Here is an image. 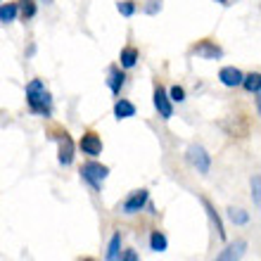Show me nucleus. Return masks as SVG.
I'll return each instance as SVG.
<instances>
[{
	"mask_svg": "<svg viewBox=\"0 0 261 261\" xmlns=\"http://www.w3.org/2000/svg\"><path fill=\"white\" fill-rule=\"evenodd\" d=\"M27 102L36 114H43V117L50 114V107H53V105H50V93L45 90L41 79H34V81L27 86Z\"/></svg>",
	"mask_w": 261,
	"mask_h": 261,
	"instance_id": "1",
	"label": "nucleus"
},
{
	"mask_svg": "<svg viewBox=\"0 0 261 261\" xmlns=\"http://www.w3.org/2000/svg\"><path fill=\"white\" fill-rule=\"evenodd\" d=\"M81 176H83V180H88L95 190H100L102 180L110 176V169H107V166H102V164H97V162H88V164L81 169Z\"/></svg>",
	"mask_w": 261,
	"mask_h": 261,
	"instance_id": "2",
	"label": "nucleus"
},
{
	"mask_svg": "<svg viewBox=\"0 0 261 261\" xmlns=\"http://www.w3.org/2000/svg\"><path fill=\"white\" fill-rule=\"evenodd\" d=\"M188 162H190L199 173H209V169H212V157H209V152H206L202 145H190V147H188Z\"/></svg>",
	"mask_w": 261,
	"mask_h": 261,
	"instance_id": "3",
	"label": "nucleus"
},
{
	"mask_svg": "<svg viewBox=\"0 0 261 261\" xmlns=\"http://www.w3.org/2000/svg\"><path fill=\"white\" fill-rule=\"evenodd\" d=\"M79 147H81L83 154H88V157H97L100 152H102V140H100V136L97 133H93V130H86L81 136V143H79Z\"/></svg>",
	"mask_w": 261,
	"mask_h": 261,
	"instance_id": "4",
	"label": "nucleus"
},
{
	"mask_svg": "<svg viewBox=\"0 0 261 261\" xmlns=\"http://www.w3.org/2000/svg\"><path fill=\"white\" fill-rule=\"evenodd\" d=\"M147 199H150V193H147V190H136V193L130 195V197L124 199V204H121V212L128 214V216H130V214H138L145 204H147Z\"/></svg>",
	"mask_w": 261,
	"mask_h": 261,
	"instance_id": "5",
	"label": "nucleus"
},
{
	"mask_svg": "<svg viewBox=\"0 0 261 261\" xmlns=\"http://www.w3.org/2000/svg\"><path fill=\"white\" fill-rule=\"evenodd\" d=\"M245 252H247V242L235 240V242H230V245H228V247L223 249L214 261H240L242 256H245Z\"/></svg>",
	"mask_w": 261,
	"mask_h": 261,
	"instance_id": "6",
	"label": "nucleus"
},
{
	"mask_svg": "<svg viewBox=\"0 0 261 261\" xmlns=\"http://www.w3.org/2000/svg\"><path fill=\"white\" fill-rule=\"evenodd\" d=\"M57 145H60V164L69 166L74 162V140L69 138V133H60L57 136Z\"/></svg>",
	"mask_w": 261,
	"mask_h": 261,
	"instance_id": "7",
	"label": "nucleus"
},
{
	"mask_svg": "<svg viewBox=\"0 0 261 261\" xmlns=\"http://www.w3.org/2000/svg\"><path fill=\"white\" fill-rule=\"evenodd\" d=\"M154 107H157L162 119L173 117V105H171V100H169V95H166V90L162 88V86H157V90H154Z\"/></svg>",
	"mask_w": 261,
	"mask_h": 261,
	"instance_id": "8",
	"label": "nucleus"
},
{
	"mask_svg": "<svg viewBox=\"0 0 261 261\" xmlns=\"http://www.w3.org/2000/svg\"><path fill=\"white\" fill-rule=\"evenodd\" d=\"M219 79L223 86H228V88H235V86H240L242 83V71L235 67H223L219 71Z\"/></svg>",
	"mask_w": 261,
	"mask_h": 261,
	"instance_id": "9",
	"label": "nucleus"
},
{
	"mask_svg": "<svg viewBox=\"0 0 261 261\" xmlns=\"http://www.w3.org/2000/svg\"><path fill=\"white\" fill-rule=\"evenodd\" d=\"M195 53H197V55H202L204 60H216V57L223 55V50H221L219 45H214L212 41H202L199 45H195Z\"/></svg>",
	"mask_w": 261,
	"mask_h": 261,
	"instance_id": "10",
	"label": "nucleus"
},
{
	"mask_svg": "<svg viewBox=\"0 0 261 261\" xmlns=\"http://www.w3.org/2000/svg\"><path fill=\"white\" fill-rule=\"evenodd\" d=\"M202 204H204V209H206V214H209V219H212V223H214V228H216V233H219V238L221 240H226V230H223V221H221V216L216 214V209H214V204L209 202V199H202Z\"/></svg>",
	"mask_w": 261,
	"mask_h": 261,
	"instance_id": "11",
	"label": "nucleus"
},
{
	"mask_svg": "<svg viewBox=\"0 0 261 261\" xmlns=\"http://www.w3.org/2000/svg\"><path fill=\"white\" fill-rule=\"evenodd\" d=\"M114 117L117 119L136 117V105L128 102V100H117V105H114Z\"/></svg>",
	"mask_w": 261,
	"mask_h": 261,
	"instance_id": "12",
	"label": "nucleus"
},
{
	"mask_svg": "<svg viewBox=\"0 0 261 261\" xmlns=\"http://www.w3.org/2000/svg\"><path fill=\"white\" fill-rule=\"evenodd\" d=\"M240 86H245V90H249V93H254V95H259V88H261V74H249V76H242V83Z\"/></svg>",
	"mask_w": 261,
	"mask_h": 261,
	"instance_id": "13",
	"label": "nucleus"
},
{
	"mask_svg": "<svg viewBox=\"0 0 261 261\" xmlns=\"http://www.w3.org/2000/svg\"><path fill=\"white\" fill-rule=\"evenodd\" d=\"M119 254H121V235L114 233L107 247V261H119Z\"/></svg>",
	"mask_w": 261,
	"mask_h": 261,
	"instance_id": "14",
	"label": "nucleus"
},
{
	"mask_svg": "<svg viewBox=\"0 0 261 261\" xmlns=\"http://www.w3.org/2000/svg\"><path fill=\"white\" fill-rule=\"evenodd\" d=\"M150 247L154 249V252H166V247H169L166 235L159 233V230H152V235H150Z\"/></svg>",
	"mask_w": 261,
	"mask_h": 261,
	"instance_id": "15",
	"label": "nucleus"
},
{
	"mask_svg": "<svg viewBox=\"0 0 261 261\" xmlns=\"http://www.w3.org/2000/svg\"><path fill=\"white\" fill-rule=\"evenodd\" d=\"M19 14V7L17 3H5V5H0V21H14V17Z\"/></svg>",
	"mask_w": 261,
	"mask_h": 261,
	"instance_id": "16",
	"label": "nucleus"
},
{
	"mask_svg": "<svg viewBox=\"0 0 261 261\" xmlns=\"http://www.w3.org/2000/svg\"><path fill=\"white\" fill-rule=\"evenodd\" d=\"M124 71H121V69L119 67H112L110 69V88L114 90V93H119V90H121V86H124Z\"/></svg>",
	"mask_w": 261,
	"mask_h": 261,
	"instance_id": "17",
	"label": "nucleus"
},
{
	"mask_svg": "<svg viewBox=\"0 0 261 261\" xmlns=\"http://www.w3.org/2000/svg\"><path fill=\"white\" fill-rule=\"evenodd\" d=\"M138 57H140V55H138L136 48H124V50H121V67H126V69L136 67Z\"/></svg>",
	"mask_w": 261,
	"mask_h": 261,
	"instance_id": "18",
	"label": "nucleus"
},
{
	"mask_svg": "<svg viewBox=\"0 0 261 261\" xmlns=\"http://www.w3.org/2000/svg\"><path fill=\"white\" fill-rule=\"evenodd\" d=\"M228 219L233 221V223H238V226H245L249 221V214L242 212V209H228Z\"/></svg>",
	"mask_w": 261,
	"mask_h": 261,
	"instance_id": "19",
	"label": "nucleus"
},
{
	"mask_svg": "<svg viewBox=\"0 0 261 261\" xmlns=\"http://www.w3.org/2000/svg\"><path fill=\"white\" fill-rule=\"evenodd\" d=\"M166 95H169V100H171V102H183V100H186V90L180 88V86H173Z\"/></svg>",
	"mask_w": 261,
	"mask_h": 261,
	"instance_id": "20",
	"label": "nucleus"
},
{
	"mask_svg": "<svg viewBox=\"0 0 261 261\" xmlns=\"http://www.w3.org/2000/svg\"><path fill=\"white\" fill-rule=\"evenodd\" d=\"M117 7H119V12L124 14V17H130V14L136 12V5H133V0H121Z\"/></svg>",
	"mask_w": 261,
	"mask_h": 261,
	"instance_id": "21",
	"label": "nucleus"
},
{
	"mask_svg": "<svg viewBox=\"0 0 261 261\" xmlns=\"http://www.w3.org/2000/svg\"><path fill=\"white\" fill-rule=\"evenodd\" d=\"M259 190H261V180H259V176H254V178H252V199H254V206L261 204Z\"/></svg>",
	"mask_w": 261,
	"mask_h": 261,
	"instance_id": "22",
	"label": "nucleus"
},
{
	"mask_svg": "<svg viewBox=\"0 0 261 261\" xmlns=\"http://www.w3.org/2000/svg\"><path fill=\"white\" fill-rule=\"evenodd\" d=\"M34 14H36V5L31 3V0H27V3L21 5V17H24V19H31Z\"/></svg>",
	"mask_w": 261,
	"mask_h": 261,
	"instance_id": "23",
	"label": "nucleus"
},
{
	"mask_svg": "<svg viewBox=\"0 0 261 261\" xmlns=\"http://www.w3.org/2000/svg\"><path fill=\"white\" fill-rule=\"evenodd\" d=\"M162 10V0H150V5L145 7V12L147 14H157Z\"/></svg>",
	"mask_w": 261,
	"mask_h": 261,
	"instance_id": "24",
	"label": "nucleus"
},
{
	"mask_svg": "<svg viewBox=\"0 0 261 261\" xmlns=\"http://www.w3.org/2000/svg\"><path fill=\"white\" fill-rule=\"evenodd\" d=\"M119 261H140L136 254V249H126L124 254H119Z\"/></svg>",
	"mask_w": 261,
	"mask_h": 261,
	"instance_id": "25",
	"label": "nucleus"
},
{
	"mask_svg": "<svg viewBox=\"0 0 261 261\" xmlns=\"http://www.w3.org/2000/svg\"><path fill=\"white\" fill-rule=\"evenodd\" d=\"M83 261H93V259H83Z\"/></svg>",
	"mask_w": 261,
	"mask_h": 261,
	"instance_id": "26",
	"label": "nucleus"
}]
</instances>
